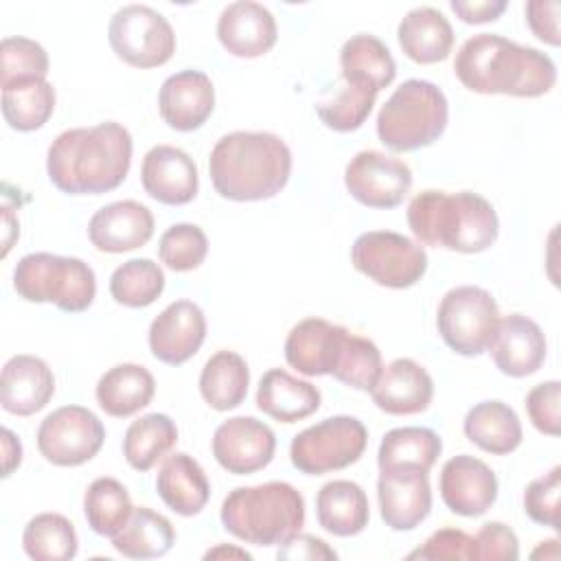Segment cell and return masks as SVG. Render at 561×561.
Instances as JSON below:
<instances>
[{"label":"cell","mask_w":561,"mask_h":561,"mask_svg":"<svg viewBox=\"0 0 561 561\" xmlns=\"http://www.w3.org/2000/svg\"><path fill=\"white\" fill-rule=\"evenodd\" d=\"M131 134L116 121L61 131L48 147L46 173L68 195H101L123 184L131 167Z\"/></svg>","instance_id":"6da1fadb"},{"label":"cell","mask_w":561,"mask_h":561,"mask_svg":"<svg viewBox=\"0 0 561 561\" xmlns=\"http://www.w3.org/2000/svg\"><path fill=\"white\" fill-rule=\"evenodd\" d=\"M454 72L467 90L478 94L535 99L557 83V66L546 53L495 33L469 37L456 53Z\"/></svg>","instance_id":"7a4b0ae2"},{"label":"cell","mask_w":561,"mask_h":561,"mask_svg":"<svg viewBox=\"0 0 561 561\" xmlns=\"http://www.w3.org/2000/svg\"><path fill=\"white\" fill-rule=\"evenodd\" d=\"M213 188L230 202H261L278 195L291 175V151L272 131H230L208 158Z\"/></svg>","instance_id":"3957f363"},{"label":"cell","mask_w":561,"mask_h":561,"mask_svg":"<svg viewBox=\"0 0 561 561\" xmlns=\"http://www.w3.org/2000/svg\"><path fill=\"white\" fill-rule=\"evenodd\" d=\"M408 226L419 243L460 254L484 252L500 234L493 204L471 191H421L408 206Z\"/></svg>","instance_id":"277c9868"},{"label":"cell","mask_w":561,"mask_h":561,"mask_svg":"<svg viewBox=\"0 0 561 561\" xmlns=\"http://www.w3.org/2000/svg\"><path fill=\"white\" fill-rule=\"evenodd\" d=\"M224 528L252 546H283L305 526V497L289 482L232 489L219 511Z\"/></svg>","instance_id":"5b68a950"},{"label":"cell","mask_w":561,"mask_h":561,"mask_svg":"<svg viewBox=\"0 0 561 561\" xmlns=\"http://www.w3.org/2000/svg\"><path fill=\"white\" fill-rule=\"evenodd\" d=\"M449 118L443 90L425 79L403 81L377 114L379 140L397 151H416L436 142Z\"/></svg>","instance_id":"8992f818"},{"label":"cell","mask_w":561,"mask_h":561,"mask_svg":"<svg viewBox=\"0 0 561 561\" xmlns=\"http://www.w3.org/2000/svg\"><path fill=\"white\" fill-rule=\"evenodd\" d=\"M13 289L28 302H53L61 311L81 313L94 302L96 276L77 256L31 252L15 263Z\"/></svg>","instance_id":"52a82bcc"},{"label":"cell","mask_w":561,"mask_h":561,"mask_svg":"<svg viewBox=\"0 0 561 561\" xmlns=\"http://www.w3.org/2000/svg\"><path fill=\"white\" fill-rule=\"evenodd\" d=\"M500 309L491 291L478 285L449 289L436 311V329L443 342L462 357L482 355L497 329Z\"/></svg>","instance_id":"ba28073f"},{"label":"cell","mask_w":561,"mask_h":561,"mask_svg":"<svg viewBox=\"0 0 561 561\" xmlns=\"http://www.w3.org/2000/svg\"><path fill=\"white\" fill-rule=\"evenodd\" d=\"M368 432L364 423L348 414L329 416L305 427L291 438V465L307 476L340 471L357 462L366 449Z\"/></svg>","instance_id":"9c48e42d"},{"label":"cell","mask_w":561,"mask_h":561,"mask_svg":"<svg viewBox=\"0 0 561 561\" xmlns=\"http://www.w3.org/2000/svg\"><path fill=\"white\" fill-rule=\"evenodd\" d=\"M353 267L373 283L390 289L416 285L427 270L421 243L392 230L362 232L351 248Z\"/></svg>","instance_id":"30bf717a"},{"label":"cell","mask_w":561,"mask_h":561,"mask_svg":"<svg viewBox=\"0 0 561 561\" xmlns=\"http://www.w3.org/2000/svg\"><path fill=\"white\" fill-rule=\"evenodd\" d=\"M107 39L116 57L134 68L164 66L178 44L169 20L147 4L121 7L110 20Z\"/></svg>","instance_id":"8fae6325"},{"label":"cell","mask_w":561,"mask_h":561,"mask_svg":"<svg viewBox=\"0 0 561 561\" xmlns=\"http://www.w3.org/2000/svg\"><path fill=\"white\" fill-rule=\"evenodd\" d=\"M105 440L101 419L83 405H61L37 427L39 454L57 467H79L92 460Z\"/></svg>","instance_id":"7c38bea8"},{"label":"cell","mask_w":561,"mask_h":561,"mask_svg":"<svg viewBox=\"0 0 561 561\" xmlns=\"http://www.w3.org/2000/svg\"><path fill=\"white\" fill-rule=\"evenodd\" d=\"M344 184L353 199L368 208H394L412 188L410 167L377 149L355 153L344 169Z\"/></svg>","instance_id":"4fadbf2b"},{"label":"cell","mask_w":561,"mask_h":561,"mask_svg":"<svg viewBox=\"0 0 561 561\" xmlns=\"http://www.w3.org/2000/svg\"><path fill=\"white\" fill-rule=\"evenodd\" d=\"M210 447L221 469L234 476H248L272 462L276 436L267 423L254 416H232L217 425Z\"/></svg>","instance_id":"5bb4252c"},{"label":"cell","mask_w":561,"mask_h":561,"mask_svg":"<svg viewBox=\"0 0 561 561\" xmlns=\"http://www.w3.org/2000/svg\"><path fill=\"white\" fill-rule=\"evenodd\" d=\"M149 351L169 366L188 362L206 340V316L193 300L167 305L149 324Z\"/></svg>","instance_id":"9a60e30c"},{"label":"cell","mask_w":561,"mask_h":561,"mask_svg":"<svg viewBox=\"0 0 561 561\" xmlns=\"http://www.w3.org/2000/svg\"><path fill=\"white\" fill-rule=\"evenodd\" d=\"M443 504L462 517L484 515L497 500V478L493 469L469 454L449 458L438 478Z\"/></svg>","instance_id":"2e32d148"},{"label":"cell","mask_w":561,"mask_h":561,"mask_svg":"<svg viewBox=\"0 0 561 561\" xmlns=\"http://www.w3.org/2000/svg\"><path fill=\"white\" fill-rule=\"evenodd\" d=\"M377 500L381 522L390 530H414L432 511L427 471L388 469L379 471Z\"/></svg>","instance_id":"e0dca14e"},{"label":"cell","mask_w":561,"mask_h":561,"mask_svg":"<svg viewBox=\"0 0 561 561\" xmlns=\"http://www.w3.org/2000/svg\"><path fill=\"white\" fill-rule=\"evenodd\" d=\"M140 182L151 199L167 206H182L197 195V164L180 147L156 145L142 158Z\"/></svg>","instance_id":"ac0fdd59"},{"label":"cell","mask_w":561,"mask_h":561,"mask_svg":"<svg viewBox=\"0 0 561 561\" xmlns=\"http://www.w3.org/2000/svg\"><path fill=\"white\" fill-rule=\"evenodd\" d=\"M500 373L508 377H528L543 366L546 335L541 327L522 313L500 318L495 335L486 348Z\"/></svg>","instance_id":"d6986e66"},{"label":"cell","mask_w":561,"mask_h":561,"mask_svg":"<svg viewBox=\"0 0 561 561\" xmlns=\"http://www.w3.org/2000/svg\"><path fill=\"white\" fill-rule=\"evenodd\" d=\"M217 39L230 55L254 59L274 48L278 26L267 7L252 0H237L219 13Z\"/></svg>","instance_id":"ffe728a7"},{"label":"cell","mask_w":561,"mask_h":561,"mask_svg":"<svg viewBox=\"0 0 561 561\" xmlns=\"http://www.w3.org/2000/svg\"><path fill=\"white\" fill-rule=\"evenodd\" d=\"M162 121L175 131L199 129L215 110V88L202 70H180L164 79L158 92Z\"/></svg>","instance_id":"44dd1931"},{"label":"cell","mask_w":561,"mask_h":561,"mask_svg":"<svg viewBox=\"0 0 561 561\" xmlns=\"http://www.w3.org/2000/svg\"><path fill=\"white\" fill-rule=\"evenodd\" d=\"M153 237V215L136 199L99 208L88 221V239L99 252L121 254L142 248Z\"/></svg>","instance_id":"7402d4cb"},{"label":"cell","mask_w":561,"mask_h":561,"mask_svg":"<svg viewBox=\"0 0 561 561\" xmlns=\"http://www.w3.org/2000/svg\"><path fill=\"white\" fill-rule=\"evenodd\" d=\"M346 335V327L324 318H305L287 333L285 359L305 377L331 375Z\"/></svg>","instance_id":"603a6c76"},{"label":"cell","mask_w":561,"mask_h":561,"mask_svg":"<svg viewBox=\"0 0 561 561\" xmlns=\"http://www.w3.org/2000/svg\"><path fill=\"white\" fill-rule=\"evenodd\" d=\"M370 397L381 412L392 416H410L430 408L434 397V381L419 362L410 357H397L381 368Z\"/></svg>","instance_id":"cb8c5ba5"},{"label":"cell","mask_w":561,"mask_h":561,"mask_svg":"<svg viewBox=\"0 0 561 561\" xmlns=\"http://www.w3.org/2000/svg\"><path fill=\"white\" fill-rule=\"evenodd\" d=\"M55 394L50 366L35 355H13L0 377V401L9 414L31 416L48 405Z\"/></svg>","instance_id":"d4e9b609"},{"label":"cell","mask_w":561,"mask_h":561,"mask_svg":"<svg viewBox=\"0 0 561 561\" xmlns=\"http://www.w3.org/2000/svg\"><path fill=\"white\" fill-rule=\"evenodd\" d=\"M156 491L160 500L182 517L202 513L210 500V482L206 471L193 456L184 451L167 456L156 476Z\"/></svg>","instance_id":"484cf974"},{"label":"cell","mask_w":561,"mask_h":561,"mask_svg":"<svg viewBox=\"0 0 561 561\" xmlns=\"http://www.w3.org/2000/svg\"><path fill=\"white\" fill-rule=\"evenodd\" d=\"M320 390L285 368L267 370L256 388V408L278 423H296L320 408Z\"/></svg>","instance_id":"4316f807"},{"label":"cell","mask_w":561,"mask_h":561,"mask_svg":"<svg viewBox=\"0 0 561 561\" xmlns=\"http://www.w3.org/2000/svg\"><path fill=\"white\" fill-rule=\"evenodd\" d=\"M397 39L403 55L416 64L445 61L454 48V28L434 7L410 9L399 26Z\"/></svg>","instance_id":"83f0119b"},{"label":"cell","mask_w":561,"mask_h":561,"mask_svg":"<svg viewBox=\"0 0 561 561\" xmlns=\"http://www.w3.org/2000/svg\"><path fill=\"white\" fill-rule=\"evenodd\" d=\"M316 519L335 537L359 535L370 519L366 491L353 480H331L316 495Z\"/></svg>","instance_id":"f1b7e54d"},{"label":"cell","mask_w":561,"mask_h":561,"mask_svg":"<svg viewBox=\"0 0 561 561\" xmlns=\"http://www.w3.org/2000/svg\"><path fill=\"white\" fill-rule=\"evenodd\" d=\"M96 403L114 419H125L147 408L156 394L153 375L140 364H116L96 381Z\"/></svg>","instance_id":"f546056e"},{"label":"cell","mask_w":561,"mask_h":561,"mask_svg":"<svg viewBox=\"0 0 561 561\" xmlns=\"http://www.w3.org/2000/svg\"><path fill=\"white\" fill-rule=\"evenodd\" d=\"M465 436L482 451L504 456L522 445V423L504 401H482L473 405L462 421Z\"/></svg>","instance_id":"4dcf8cb0"},{"label":"cell","mask_w":561,"mask_h":561,"mask_svg":"<svg viewBox=\"0 0 561 561\" xmlns=\"http://www.w3.org/2000/svg\"><path fill=\"white\" fill-rule=\"evenodd\" d=\"M250 368L234 351H217L199 373L202 399L217 412L239 408L248 397Z\"/></svg>","instance_id":"1f68e13d"},{"label":"cell","mask_w":561,"mask_h":561,"mask_svg":"<svg viewBox=\"0 0 561 561\" xmlns=\"http://www.w3.org/2000/svg\"><path fill=\"white\" fill-rule=\"evenodd\" d=\"M443 451L440 436L430 427L408 425L383 434L377 449L379 471L421 469L430 471Z\"/></svg>","instance_id":"d6a6232c"},{"label":"cell","mask_w":561,"mask_h":561,"mask_svg":"<svg viewBox=\"0 0 561 561\" xmlns=\"http://www.w3.org/2000/svg\"><path fill=\"white\" fill-rule=\"evenodd\" d=\"M340 68L344 81L368 83L377 92L388 88L397 77L394 57L388 46L370 33H357L342 44Z\"/></svg>","instance_id":"836d02e7"},{"label":"cell","mask_w":561,"mask_h":561,"mask_svg":"<svg viewBox=\"0 0 561 561\" xmlns=\"http://www.w3.org/2000/svg\"><path fill=\"white\" fill-rule=\"evenodd\" d=\"M173 543V524L149 506H134L127 524L112 537L114 550L127 559L164 557Z\"/></svg>","instance_id":"e575fe53"},{"label":"cell","mask_w":561,"mask_h":561,"mask_svg":"<svg viewBox=\"0 0 561 561\" xmlns=\"http://www.w3.org/2000/svg\"><path fill=\"white\" fill-rule=\"evenodd\" d=\"M178 443V427L169 414L151 412L129 423L123 436V456L136 471H149Z\"/></svg>","instance_id":"d590c367"},{"label":"cell","mask_w":561,"mask_h":561,"mask_svg":"<svg viewBox=\"0 0 561 561\" xmlns=\"http://www.w3.org/2000/svg\"><path fill=\"white\" fill-rule=\"evenodd\" d=\"M55 112V88L46 79H26L2 88V116L15 131H35Z\"/></svg>","instance_id":"8d00e7d4"},{"label":"cell","mask_w":561,"mask_h":561,"mask_svg":"<svg viewBox=\"0 0 561 561\" xmlns=\"http://www.w3.org/2000/svg\"><path fill=\"white\" fill-rule=\"evenodd\" d=\"M134 511L129 491L116 478H96L83 493V513L88 526L101 537H114Z\"/></svg>","instance_id":"74e56055"},{"label":"cell","mask_w":561,"mask_h":561,"mask_svg":"<svg viewBox=\"0 0 561 561\" xmlns=\"http://www.w3.org/2000/svg\"><path fill=\"white\" fill-rule=\"evenodd\" d=\"M22 548L35 561H68L79 550V537L68 517L39 513L24 526Z\"/></svg>","instance_id":"f35d334b"},{"label":"cell","mask_w":561,"mask_h":561,"mask_svg":"<svg viewBox=\"0 0 561 561\" xmlns=\"http://www.w3.org/2000/svg\"><path fill=\"white\" fill-rule=\"evenodd\" d=\"M164 272L151 259H129L121 263L110 276L112 298L131 309L149 307L164 291Z\"/></svg>","instance_id":"ab89813d"},{"label":"cell","mask_w":561,"mask_h":561,"mask_svg":"<svg viewBox=\"0 0 561 561\" xmlns=\"http://www.w3.org/2000/svg\"><path fill=\"white\" fill-rule=\"evenodd\" d=\"M381 368L383 359L379 346L373 340L348 331L331 375L348 388L370 392L381 375Z\"/></svg>","instance_id":"60d3db41"},{"label":"cell","mask_w":561,"mask_h":561,"mask_svg":"<svg viewBox=\"0 0 561 561\" xmlns=\"http://www.w3.org/2000/svg\"><path fill=\"white\" fill-rule=\"evenodd\" d=\"M377 94L379 92L368 83L344 81V88L331 101L316 105L318 118L333 131H355L370 116Z\"/></svg>","instance_id":"b9f144b4"},{"label":"cell","mask_w":561,"mask_h":561,"mask_svg":"<svg viewBox=\"0 0 561 561\" xmlns=\"http://www.w3.org/2000/svg\"><path fill=\"white\" fill-rule=\"evenodd\" d=\"M48 53L28 37H4L0 44V85H13L26 79H46Z\"/></svg>","instance_id":"7bdbcfd3"},{"label":"cell","mask_w":561,"mask_h":561,"mask_svg":"<svg viewBox=\"0 0 561 561\" xmlns=\"http://www.w3.org/2000/svg\"><path fill=\"white\" fill-rule=\"evenodd\" d=\"M208 254V239L195 224L169 226L158 243L160 261L173 272L197 270Z\"/></svg>","instance_id":"ee69618b"},{"label":"cell","mask_w":561,"mask_h":561,"mask_svg":"<svg viewBox=\"0 0 561 561\" xmlns=\"http://www.w3.org/2000/svg\"><path fill=\"white\" fill-rule=\"evenodd\" d=\"M559 493H561V467L557 465L526 486L524 491L526 515L539 526H550L552 530H559L561 528Z\"/></svg>","instance_id":"f6af8a7d"},{"label":"cell","mask_w":561,"mask_h":561,"mask_svg":"<svg viewBox=\"0 0 561 561\" xmlns=\"http://www.w3.org/2000/svg\"><path fill=\"white\" fill-rule=\"evenodd\" d=\"M408 559H423V561H473L478 559L476 537L467 535L460 528H438L432 533L423 546L412 550Z\"/></svg>","instance_id":"bcb514c9"},{"label":"cell","mask_w":561,"mask_h":561,"mask_svg":"<svg viewBox=\"0 0 561 561\" xmlns=\"http://www.w3.org/2000/svg\"><path fill=\"white\" fill-rule=\"evenodd\" d=\"M526 412L530 423L535 425L537 432L546 436H559L561 434V383L557 379L541 381L537 383L528 394H526Z\"/></svg>","instance_id":"7dc6e473"},{"label":"cell","mask_w":561,"mask_h":561,"mask_svg":"<svg viewBox=\"0 0 561 561\" xmlns=\"http://www.w3.org/2000/svg\"><path fill=\"white\" fill-rule=\"evenodd\" d=\"M476 546L482 561H515L519 557L517 535L502 522L482 524L476 533Z\"/></svg>","instance_id":"c3c4849f"},{"label":"cell","mask_w":561,"mask_h":561,"mask_svg":"<svg viewBox=\"0 0 561 561\" xmlns=\"http://www.w3.org/2000/svg\"><path fill=\"white\" fill-rule=\"evenodd\" d=\"M559 11H561V4L557 0H530L524 7L526 22H528L533 35L550 46L561 44Z\"/></svg>","instance_id":"681fc988"},{"label":"cell","mask_w":561,"mask_h":561,"mask_svg":"<svg viewBox=\"0 0 561 561\" xmlns=\"http://www.w3.org/2000/svg\"><path fill=\"white\" fill-rule=\"evenodd\" d=\"M278 559H309V561H318V559H337V552L333 548L327 546V541L313 537V535H294L289 541H285L278 550Z\"/></svg>","instance_id":"f907efd6"},{"label":"cell","mask_w":561,"mask_h":561,"mask_svg":"<svg viewBox=\"0 0 561 561\" xmlns=\"http://www.w3.org/2000/svg\"><path fill=\"white\" fill-rule=\"evenodd\" d=\"M456 18H460L465 24H484L497 20L508 2L506 0H451L449 2Z\"/></svg>","instance_id":"816d5d0a"},{"label":"cell","mask_w":561,"mask_h":561,"mask_svg":"<svg viewBox=\"0 0 561 561\" xmlns=\"http://www.w3.org/2000/svg\"><path fill=\"white\" fill-rule=\"evenodd\" d=\"M2 476L9 478L22 462V443L9 427H2Z\"/></svg>","instance_id":"f5cc1de1"},{"label":"cell","mask_w":561,"mask_h":561,"mask_svg":"<svg viewBox=\"0 0 561 561\" xmlns=\"http://www.w3.org/2000/svg\"><path fill=\"white\" fill-rule=\"evenodd\" d=\"M206 559H217V557H237V559H250V552L239 550V548H230V546H217L213 550H208L204 554Z\"/></svg>","instance_id":"db71d44e"},{"label":"cell","mask_w":561,"mask_h":561,"mask_svg":"<svg viewBox=\"0 0 561 561\" xmlns=\"http://www.w3.org/2000/svg\"><path fill=\"white\" fill-rule=\"evenodd\" d=\"M533 559H559V541L557 539H548V541H541V546L537 550H533L530 554Z\"/></svg>","instance_id":"11a10c76"}]
</instances>
